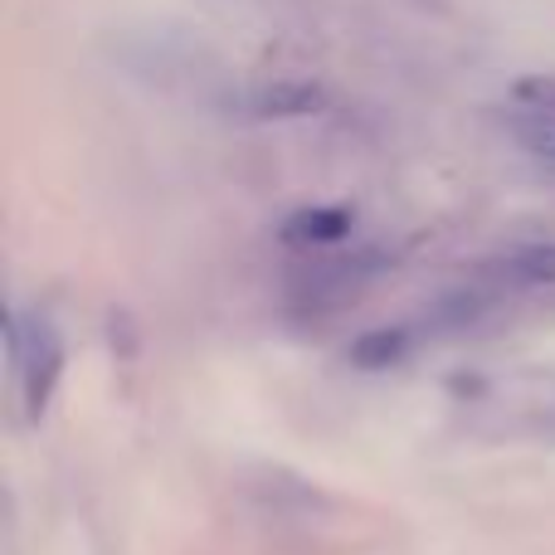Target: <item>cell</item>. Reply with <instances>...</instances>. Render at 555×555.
I'll return each mask as SVG.
<instances>
[{"mask_svg":"<svg viewBox=\"0 0 555 555\" xmlns=\"http://www.w3.org/2000/svg\"><path fill=\"white\" fill-rule=\"evenodd\" d=\"M414 326H371L361 332L351 346H346V365L356 371H390V365H404L414 356Z\"/></svg>","mask_w":555,"mask_h":555,"instance_id":"4","label":"cell"},{"mask_svg":"<svg viewBox=\"0 0 555 555\" xmlns=\"http://www.w3.org/2000/svg\"><path fill=\"white\" fill-rule=\"evenodd\" d=\"M244 107H249V117H278V122H287V117H312L326 107V93L317 83H307V78H273V83H259L249 98H244Z\"/></svg>","mask_w":555,"mask_h":555,"instance_id":"3","label":"cell"},{"mask_svg":"<svg viewBox=\"0 0 555 555\" xmlns=\"http://www.w3.org/2000/svg\"><path fill=\"white\" fill-rule=\"evenodd\" d=\"M5 341H10V365H15L20 404H25L29 420H39L59 390V375H64V336L44 312H10Z\"/></svg>","mask_w":555,"mask_h":555,"instance_id":"1","label":"cell"},{"mask_svg":"<svg viewBox=\"0 0 555 555\" xmlns=\"http://www.w3.org/2000/svg\"><path fill=\"white\" fill-rule=\"evenodd\" d=\"M351 230L356 215L346 205H307L283 220V244L287 249H336Z\"/></svg>","mask_w":555,"mask_h":555,"instance_id":"2","label":"cell"},{"mask_svg":"<svg viewBox=\"0 0 555 555\" xmlns=\"http://www.w3.org/2000/svg\"><path fill=\"white\" fill-rule=\"evenodd\" d=\"M488 283L498 287H555V244H517L488 269Z\"/></svg>","mask_w":555,"mask_h":555,"instance_id":"5","label":"cell"},{"mask_svg":"<svg viewBox=\"0 0 555 555\" xmlns=\"http://www.w3.org/2000/svg\"><path fill=\"white\" fill-rule=\"evenodd\" d=\"M507 127H512V137H517V142L527 146L541 166H551V171H555V103L541 98V103L517 107V113L507 117Z\"/></svg>","mask_w":555,"mask_h":555,"instance_id":"6","label":"cell"}]
</instances>
